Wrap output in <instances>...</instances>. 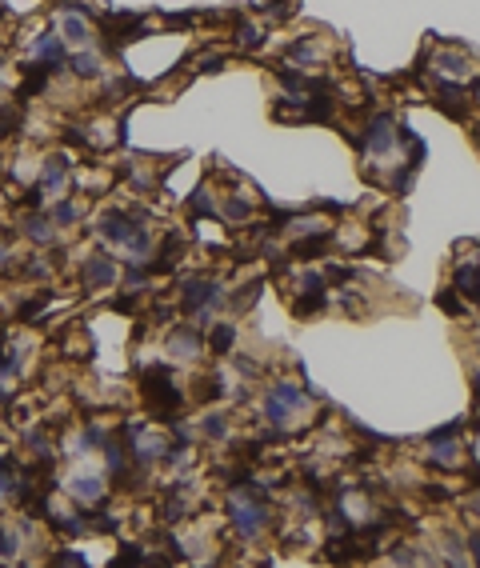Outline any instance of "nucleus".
Masks as SVG:
<instances>
[{
    "label": "nucleus",
    "mask_w": 480,
    "mask_h": 568,
    "mask_svg": "<svg viewBox=\"0 0 480 568\" xmlns=\"http://www.w3.org/2000/svg\"><path fill=\"white\" fill-rule=\"evenodd\" d=\"M228 512H233V528L240 532V540H256L268 528V500L265 492H252V488H240L228 500Z\"/></svg>",
    "instance_id": "obj_1"
},
{
    "label": "nucleus",
    "mask_w": 480,
    "mask_h": 568,
    "mask_svg": "<svg viewBox=\"0 0 480 568\" xmlns=\"http://www.w3.org/2000/svg\"><path fill=\"white\" fill-rule=\"evenodd\" d=\"M64 173H68V164H64L61 156H56V161H48V164H44V173H41V188L56 193V188L64 184Z\"/></svg>",
    "instance_id": "obj_13"
},
{
    "label": "nucleus",
    "mask_w": 480,
    "mask_h": 568,
    "mask_svg": "<svg viewBox=\"0 0 480 568\" xmlns=\"http://www.w3.org/2000/svg\"><path fill=\"white\" fill-rule=\"evenodd\" d=\"M205 432H208V437H213V440H225V437H228V425H225V416H208V420H205Z\"/></svg>",
    "instance_id": "obj_22"
},
{
    "label": "nucleus",
    "mask_w": 480,
    "mask_h": 568,
    "mask_svg": "<svg viewBox=\"0 0 480 568\" xmlns=\"http://www.w3.org/2000/svg\"><path fill=\"white\" fill-rule=\"evenodd\" d=\"M325 276H317V273H305V280H300V300H297V313L300 316H312V313H320L325 308Z\"/></svg>",
    "instance_id": "obj_7"
},
{
    "label": "nucleus",
    "mask_w": 480,
    "mask_h": 568,
    "mask_svg": "<svg viewBox=\"0 0 480 568\" xmlns=\"http://www.w3.org/2000/svg\"><path fill=\"white\" fill-rule=\"evenodd\" d=\"M141 224V216H124V213H104L101 220V236L113 244H124L128 236H133V228Z\"/></svg>",
    "instance_id": "obj_8"
},
{
    "label": "nucleus",
    "mask_w": 480,
    "mask_h": 568,
    "mask_svg": "<svg viewBox=\"0 0 480 568\" xmlns=\"http://www.w3.org/2000/svg\"><path fill=\"white\" fill-rule=\"evenodd\" d=\"M32 56H36V64H41L44 72H56L64 61H68V52H64V36H56V32H41V36L32 41Z\"/></svg>",
    "instance_id": "obj_5"
},
{
    "label": "nucleus",
    "mask_w": 480,
    "mask_h": 568,
    "mask_svg": "<svg viewBox=\"0 0 480 568\" xmlns=\"http://www.w3.org/2000/svg\"><path fill=\"white\" fill-rule=\"evenodd\" d=\"M4 260H9V244L0 240V264H4Z\"/></svg>",
    "instance_id": "obj_28"
},
{
    "label": "nucleus",
    "mask_w": 480,
    "mask_h": 568,
    "mask_svg": "<svg viewBox=\"0 0 480 568\" xmlns=\"http://www.w3.org/2000/svg\"><path fill=\"white\" fill-rule=\"evenodd\" d=\"M233 340H236V328H233V325H216V328H213V336H208L213 353H220V356H225L228 348H233Z\"/></svg>",
    "instance_id": "obj_16"
},
{
    "label": "nucleus",
    "mask_w": 480,
    "mask_h": 568,
    "mask_svg": "<svg viewBox=\"0 0 480 568\" xmlns=\"http://www.w3.org/2000/svg\"><path fill=\"white\" fill-rule=\"evenodd\" d=\"M12 480H16V465H12V457H0V500L12 492Z\"/></svg>",
    "instance_id": "obj_20"
},
{
    "label": "nucleus",
    "mask_w": 480,
    "mask_h": 568,
    "mask_svg": "<svg viewBox=\"0 0 480 568\" xmlns=\"http://www.w3.org/2000/svg\"><path fill=\"white\" fill-rule=\"evenodd\" d=\"M61 29H64V41H68V44H81V49L88 44V24H84L76 12H72V16H64Z\"/></svg>",
    "instance_id": "obj_15"
},
{
    "label": "nucleus",
    "mask_w": 480,
    "mask_h": 568,
    "mask_svg": "<svg viewBox=\"0 0 480 568\" xmlns=\"http://www.w3.org/2000/svg\"><path fill=\"white\" fill-rule=\"evenodd\" d=\"M113 280H116V264L108 256H92L84 264V284L88 288H104V284H113Z\"/></svg>",
    "instance_id": "obj_10"
},
{
    "label": "nucleus",
    "mask_w": 480,
    "mask_h": 568,
    "mask_svg": "<svg viewBox=\"0 0 480 568\" xmlns=\"http://www.w3.org/2000/svg\"><path fill=\"white\" fill-rule=\"evenodd\" d=\"M220 300V284L216 280H205V276H196V280L184 284V308L196 313L200 320H208V308Z\"/></svg>",
    "instance_id": "obj_4"
},
{
    "label": "nucleus",
    "mask_w": 480,
    "mask_h": 568,
    "mask_svg": "<svg viewBox=\"0 0 480 568\" xmlns=\"http://www.w3.org/2000/svg\"><path fill=\"white\" fill-rule=\"evenodd\" d=\"M432 445V457L440 460V465H449L452 457H456V437H440V440H429Z\"/></svg>",
    "instance_id": "obj_19"
},
{
    "label": "nucleus",
    "mask_w": 480,
    "mask_h": 568,
    "mask_svg": "<svg viewBox=\"0 0 480 568\" xmlns=\"http://www.w3.org/2000/svg\"><path fill=\"white\" fill-rule=\"evenodd\" d=\"M72 497H76V500H101L104 497V485L96 477H76V480H72Z\"/></svg>",
    "instance_id": "obj_14"
},
{
    "label": "nucleus",
    "mask_w": 480,
    "mask_h": 568,
    "mask_svg": "<svg viewBox=\"0 0 480 568\" xmlns=\"http://www.w3.org/2000/svg\"><path fill=\"white\" fill-rule=\"evenodd\" d=\"M124 248H128V253H133L136 260H144V256L153 253V233H148L144 224H136V228H133V236L124 240Z\"/></svg>",
    "instance_id": "obj_12"
},
{
    "label": "nucleus",
    "mask_w": 480,
    "mask_h": 568,
    "mask_svg": "<svg viewBox=\"0 0 480 568\" xmlns=\"http://www.w3.org/2000/svg\"><path fill=\"white\" fill-rule=\"evenodd\" d=\"M456 288L464 296H472V300H480V264H460L456 268Z\"/></svg>",
    "instance_id": "obj_11"
},
{
    "label": "nucleus",
    "mask_w": 480,
    "mask_h": 568,
    "mask_svg": "<svg viewBox=\"0 0 480 568\" xmlns=\"http://www.w3.org/2000/svg\"><path fill=\"white\" fill-rule=\"evenodd\" d=\"M24 228H29V236H32L36 244L52 240V220H48V216H29V220H24Z\"/></svg>",
    "instance_id": "obj_18"
},
{
    "label": "nucleus",
    "mask_w": 480,
    "mask_h": 568,
    "mask_svg": "<svg viewBox=\"0 0 480 568\" xmlns=\"http://www.w3.org/2000/svg\"><path fill=\"white\" fill-rule=\"evenodd\" d=\"M52 220H56V224H72V220H76V204H56Z\"/></svg>",
    "instance_id": "obj_25"
},
{
    "label": "nucleus",
    "mask_w": 480,
    "mask_h": 568,
    "mask_svg": "<svg viewBox=\"0 0 480 568\" xmlns=\"http://www.w3.org/2000/svg\"><path fill=\"white\" fill-rule=\"evenodd\" d=\"M305 405H308L305 388H297V385H288V380H280V385L268 392V400H265V416L272 420V428H285V425H288V416L300 412Z\"/></svg>",
    "instance_id": "obj_2"
},
{
    "label": "nucleus",
    "mask_w": 480,
    "mask_h": 568,
    "mask_svg": "<svg viewBox=\"0 0 480 568\" xmlns=\"http://www.w3.org/2000/svg\"><path fill=\"white\" fill-rule=\"evenodd\" d=\"M72 72H76V76H96V72H101V61H96V52H76V56H72Z\"/></svg>",
    "instance_id": "obj_17"
},
{
    "label": "nucleus",
    "mask_w": 480,
    "mask_h": 568,
    "mask_svg": "<svg viewBox=\"0 0 480 568\" xmlns=\"http://www.w3.org/2000/svg\"><path fill=\"white\" fill-rule=\"evenodd\" d=\"M228 220H248V201H240V196H233V201H228Z\"/></svg>",
    "instance_id": "obj_23"
},
{
    "label": "nucleus",
    "mask_w": 480,
    "mask_h": 568,
    "mask_svg": "<svg viewBox=\"0 0 480 568\" xmlns=\"http://www.w3.org/2000/svg\"><path fill=\"white\" fill-rule=\"evenodd\" d=\"M144 400H148V408H156V412H173V408H180V392H176L173 372H168L164 365H156V368L144 372Z\"/></svg>",
    "instance_id": "obj_3"
},
{
    "label": "nucleus",
    "mask_w": 480,
    "mask_h": 568,
    "mask_svg": "<svg viewBox=\"0 0 480 568\" xmlns=\"http://www.w3.org/2000/svg\"><path fill=\"white\" fill-rule=\"evenodd\" d=\"M4 400H9V392H4V388H0V405H4Z\"/></svg>",
    "instance_id": "obj_30"
},
{
    "label": "nucleus",
    "mask_w": 480,
    "mask_h": 568,
    "mask_svg": "<svg viewBox=\"0 0 480 568\" xmlns=\"http://www.w3.org/2000/svg\"><path fill=\"white\" fill-rule=\"evenodd\" d=\"M168 353L180 356V360H196V356H200V333L180 325L173 336H168Z\"/></svg>",
    "instance_id": "obj_9"
},
{
    "label": "nucleus",
    "mask_w": 480,
    "mask_h": 568,
    "mask_svg": "<svg viewBox=\"0 0 480 568\" xmlns=\"http://www.w3.org/2000/svg\"><path fill=\"white\" fill-rule=\"evenodd\" d=\"M436 64L444 72H452V76H464V72H469V61H464V56H456V52H444V56H436Z\"/></svg>",
    "instance_id": "obj_21"
},
{
    "label": "nucleus",
    "mask_w": 480,
    "mask_h": 568,
    "mask_svg": "<svg viewBox=\"0 0 480 568\" xmlns=\"http://www.w3.org/2000/svg\"><path fill=\"white\" fill-rule=\"evenodd\" d=\"M472 548H476V564H480V537H472Z\"/></svg>",
    "instance_id": "obj_29"
},
{
    "label": "nucleus",
    "mask_w": 480,
    "mask_h": 568,
    "mask_svg": "<svg viewBox=\"0 0 480 568\" xmlns=\"http://www.w3.org/2000/svg\"><path fill=\"white\" fill-rule=\"evenodd\" d=\"M216 396H225V380H220V376L205 380V400H216Z\"/></svg>",
    "instance_id": "obj_26"
},
{
    "label": "nucleus",
    "mask_w": 480,
    "mask_h": 568,
    "mask_svg": "<svg viewBox=\"0 0 480 568\" xmlns=\"http://www.w3.org/2000/svg\"><path fill=\"white\" fill-rule=\"evenodd\" d=\"M440 308H444V313H452V316L464 313V305H460L456 296H452V288H444V293H440Z\"/></svg>",
    "instance_id": "obj_24"
},
{
    "label": "nucleus",
    "mask_w": 480,
    "mask_h": 568,
    "mask_svg": "<svg viewBox=\"0 0 480 568\" xmlns=\"http://www.w3.org/2000/svg\"><path fill=\"white\" fill-rule=\"evenodd\" d=\"M240 44H248V49H256V44H260V29H252V24H245V29H240Z\"/></svg>",
    "instance_id": "obj_27"
},
{
    "label": "nucleus",
    "mask_w": 480,
    "mask_h": 568,
    "mask_svg": "<svg viewBox=\"0 0 480 568\" xmlns=\"http://www.w3.org/2000/svg\"><path fill=\"white\" fill-rule=\"evenodd\" d=\"M368 136H364V148L372 156H384L392 148V141H397V124H392V116H384V112H380V116H372V121H368Z\"/></svg>",
    "instance_id": "obj_6"
}]
</instances>
